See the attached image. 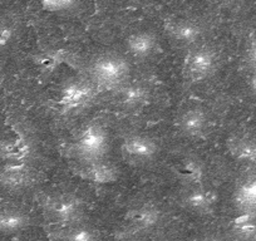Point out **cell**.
Masks as SVG:
<instances>
[{"label": "cell", "mask_w": 256, "mask_h": 241, "mask_svg": "<svg viewBox=\"0 0 256 241\" xmlns=\"http://www.w3.org/2000/svg\"><path fill=\"white\" fill-rule=\"evenodd\" d=\"M14 30L9 24L0 23V49L8 46L13 39Z\"/></svg>", "instance_id": "obj_24"}, {"label": "cell", "mask_w": 256, "mask_h": 241, "mask_svg": "<svg viewBox=\"0 0 256 241\" xmlns=\"http://www.w3.org/2000/svg\"><path fill=\"white\" fill-rule=\"evenodd\" d=\"M42 6L50 13H67L74 10L77 3L73 0H46L42 3Z\"/></svg>", "instance_id": "obj_23"}, {"label": "cell", "mask_w": 256, "mask_h": 241, "mask_svg": "<svg viewBox=\"0 0 256 241\" xmlns=\"http://www.w3.org/2000/svg\"><path fill=\"white\" fill-rule=\"evenodd\" d=\"M232 232L240 241H256V215L241 212L234 218Z\"/></svg>", "instance_id": "obj_18"}, {"label": "cell", "mask_w": 256, "mask_h": 241, "mask_svg": "<svg viewBox=\"0 0 256 241\" xmlns=\"http://www.w3.org/2000/svg\"><path fill=\"white\" fill-rule=\"evenodd\" d=\"M148 97L147 88L142 84H131L120 90V100L124 107L137 108L146 102Z\"/></svg>", "instance_id": "obj_20"}, {"label": "cell", "mask_w": 256, "mask_h": 241, "mask_svg": "<svg viewBox=\"0 0 256 241\" xmlns=\"http://www.w3.org/2000/svg\"><path fill=\"white\" fill-rule=\"evenodd\" d=\"M216 56L208 48L190 52L184 60V74L191 80H202L215 70Z\"/></svg>", "instance_id": "obj_4"}, {"label": "cell", "mask_w": 256, "mask_h": 241, "mask_svg": "<svg viewBox=\"0 0 256 241\" xmlns=\"http://www.w3.org/2000/svg\"><path fill=\"white\" fill-rule=\"evenodd\" d=\"M34 62H36V64L38 66L40 70L46 73H52L63 64L72 63L73 56L67 49L54 48L36 54L34 56Z\"/></svg>", "instance_id": "obj_12"}, {"label": "cell", "mask_w": 256, "mask_h": 241, "mask_svg": "<svg viewBox=\"0 0 256 241\" xmlns=\"http://www.w3.org/2000/svg\"><path fill=\"white\" fill-rule=\"evenodd\" d=\"M78 174L98 185H110L118 180V170L113 164L102 161L88 162L78 170Z\"/></svg>", "instance_id": "obj_8"}, {"label": "cell", "mask_w": 256, "mask_h": 241, "mask_svg": "<svg viewBox=\"0 0 256 241\" xmlns=\"http://www.w3.org/2000/svg\"><path fill=\"white\" fill-rule=\"evenodd\" d=\"M63 241H97V234L90 228L78 226L66 231L63 234Z\"/></svg>", "instance_id": "obj_22"}, {"label": "cell", "mask_w": 256, "mask_h": 241, "mask_svg": "<svg viewBox=\"0 0 256 241\" xmlns=\"http://www.w3.org/2000/svg\"><path fill=\"white\" fill-rule=\"evenodd\" d=\"M228 152L244 164H256V141L248 137H235L228 141Z\"/></svg>", "instance_id": "obj_13"}, {"label": "cell", "mask_w": 256, "mask_h": 241, "mask_svg": "<svg viewBox=\"0 0 256 241\" xmlns=\"http://www.w3.org/2000/svg\"><path fill=\"white\" fill-rule=\"evenodd\" d=\"M235 204L241 212L256 215V177H250L238 185Z\"/></svg>", "instance_id": "obj_15"}, {"label": "cell", "mask_w": 256, "mask_h": 241, "mask_svg": "<svg viewBox=\"0 0 256 241\" xmlns=\"http://www.w3.org/2000/svg\"><path fill=\"white\" fill-rule=\"evenodd\" d=\"M164 30L168 34L170 38L174 39L177 43L184 44V46L195 43L202 33L200 26L191 20L167 22L164 26Z\"/></svg>", "instance_id": "obj_9"}, {"label": "cell", "mask_w": 256, "mask_h": 241, "mask_svg": "<svg viewBox=\"0 0 256 241\" xmlns=\"http://www.w3.org/2000/svg\"><path fill=\"white\" fill-rule=\"evenodd\" d=\"M120 150L126 158L137 162L151 161L158 152V147L154 140L146 136H138V134L126 137L123 140Z\"/></svg>", "instance_id": "obj_5"}, {"label": "cell", "mask_w": 256, "mask_h": 241, "mask_svg": "<svg viewBox=\"0 0 256 241\" xmlns=\"http://www.w3.org/2000/svg\"><path fill=\"white\" fill-rule=\"evenodd\" d=\"M187 208L198 214H208L212 211L216 204V195L214 191L206 190L202 186L192 188L184 198Z\"/></svg>", "instance_id": "obj_11"}, {"label": "cell", "mask_w": 256, "mask_h": 241, "mask_svg": "<svg viewBox=\"0 0 256 241\" xmlns=\"http://www.w3.org/2000/svg\"><path fill=\"white\" fill-rule=\"evenodd\" d=\"M248 84H250L251 90H252V92L256 94V72L251 76L250 80H248Z\"/></svg>", "instance_id": "obj_25"}, {"label": "cell", "mask_w": 256, "mask_h": 241, "mask_svg": "<svg viewBox=\"0 0 256 241\" xmlns=\"http://www.w3.org/2000/svg\"><path fill=\"white\" fill-rule=\"evenodd\" d=\"M107 144L108 137L106 130L100 124H92L80 132L72 148L76 156L93 162L98 161L106 154Z\"/></svg>", "instance_id": "obj_1"}, {"label": "cell", "mask_w": 256, "mask_h": 241, "mask_svg": "<svg viewBox=\"0 0 256 241\" xmlns=\"http://www.w3.org/2000/svg\"><path fill=\"white\" fill-rule=\"evenodd\" d=\"M33 170L23 164H12L0 170V182L12 190L28 188L34 182Z\"/></svg>", "instance_id": "obj_7"}, {"label": "cell", "mask_w": 256, "mask_h": 241, "mask_svg": "<svg viewBox=\"0 0 256 241\" xmlns=\"http://www.w3.org/2000/svg\"><path fill=\"white\" fill-rule=\"evenodd\" d=\"M157 39L154 34L147 32H140L128 36L127 49L136 58H147L154 52Z\"/></svg>", "instance_id": "obj_16"}, {"label": "cell", "mask_w": 256, "mask_h": 241, "mask_svg": "<svg viewBox=\"0 0 256 241\" xmlns=\"http://www.w3.org/2000/svg\"><path fill=\"white\" fill-rule=\"evenodd\" d=\"M32 154V144L23 134L0 144V156L13 164H22Z\"/></svg>", "instance_id": "obj_10"}, {"label": "cell", "mask_w": 256, "mask_h": 241, "mask_svg": "<svg viewBox=\"0 0 256 241\" xmlns=\"http://www.w3.org/2000/svg\"><path fill=\"white\" fill-rule=\"evenodd\" d=\"M250 56H251V60H252V63L256 66V40L254 42L252 46H251Z\"/></svg>", "instance_id": "obj_26"}, {"label": "cell", "mask_w": 256, "mask_h": 241, "mask_svg": "<svg viewBox=\"0 0 256 241\" xmlns=\"http://www.w3.org/2000/svg\"><path fill=\"white\" fill-rule=\"evenodd\" d=\"M130 72L127 60L120 56L107 54L97 58L93 62L90 73L96 82L100 86H114L122 82Z\"/></svg>", "instance_id": "obj_2"}, {"label": "cell", "mask_w": 256, "mask_h": 241, "mask_svg": "<svg viewBox=\"0 0 256 241\" xmlns=\"http://www.w3.org/2000/svg\"><path fill=\"white\" fill-rule=\"evenodd\" d=\"M46 210L50 218L62 225H70L82 216V201L73 195H59L49 198Z\"/></svg>", "instance_id": "obj_3"}, {"label": "cell", "mask_w": 256, "mask_h": 241, "mask_svg": "<svg viewBox=\"0 0 256 241\" xmlns=\"http://www.w3.org/2000/svg\"><path fill=\"white\" fill-rule=\"evenodd\" d=\"M94 97V88L84 82H74L63 88L58 106L63 110H73L84 107Z\"/></svg>", "instance_id": "obj_6"}, {"label": "cell", "mask_w": 256, "mask_h": 241, "mask_svg": "<svg viewBox=\"0 0 256 241\" xmlns=\"http://www.w3.org/2000/svg\"><path fill=\"white\" fill-rule=\"evenodd\" d=\"M160 218H161V212L158 208L150 204L132 208L131 211H128L127 215L130 224L138 230L154 228V225L158 224Z\"/></svg>", "instance_id": "obj_14"}, {"label": "cell", "mask_w": 256, "mask_h": 241, "mask_svg": "<svg viewBox=\"0 0 256 241\" xmlns=\"http://www.w3.org/2000/svg\"><path fill=\"white\" fill-rule=\"evenodd\" d=\"M195 241H221V240L218 238H214V236H206V238H198V240H195Z\"/></svg>", "instance_id": "obj_27"}, {"label": "cell", "mask_w": 256, "mask_h": 241, "mask_svg": "<svg viewBox=\"0 0 256 241\" xmlns=\"http://www.w3.org/2000/svg\"><path fill=\"white\" fill-rule=\"evenodd\" d=\"M208 127V116L201 110H188L180 120V128L187 137H198Z\"/></svg>", "instance_id": "obj_17"}, {"label": "cell", "mask_w": 256, "mask_h": 241, "mask_svg": "<svg viewBox=\"0 0 256 241\" xmlns=\"http://www.w3.org/2000/svg\"><path fill=\"white\" fill-rule=\"evenodd\" d=\"M28 224V218L19 211H0V234L16 232Z\"/></svg>", "instance_id": "obj_21"}, {"label": "cell", "mask_w": 256, "mask_h": 241, "mask_svg": "<svg viewBox=\"0 0 256 241\" xmlns=\"http://www.w3.org/2000/svg\"><path fill=\"white\" fill-rule=\"evenodd\" d=\"M178 176L181 177L182 181L188 184L192 188L201 186L204 176H205V170H204L202 164L195 158L184 160L178 166Z\"/></svg>", "instance_id": "obj_19"}]
</instances>
